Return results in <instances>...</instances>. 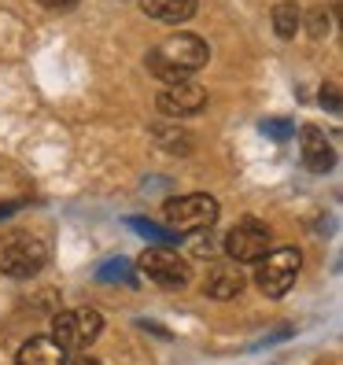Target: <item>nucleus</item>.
<instances>
[{
  "instance_id": "nucleus-14",
  "label": "nucleus",
  "mask_w": 343,
  "mask_h": 365,
  "mask_svg": "<svg viewBox=\"0 0 343 365\" xmlns=\"http://www.w3.org/2000/svg\"><path fill=\"white\" fill-rule=\"evenodd\" d=\"M152 137H155V144L163 148V152H170V155H188L192 152L188 133L178 130V125H152Z\"/></svg>"
},
{
  "instance_id": "nucleus-11",
  "label": "nucleus",
  "mask_w": 343,
  "mask_h": 365,
  "mask_svg": "<svg viewBox=\"0 0 343 365\" xmlns=\"http://www.w3.org/2000/svg\"><path fill=\"white\" fill-rule=\"evenodd\" d=\"M15 365H67V354H63L48 336H34L19 347Z\"/></svg>"
},
{
  "instance_id": "nucleus-21",
  "label": "nucleus",
  "mask_w": 343,
  "mask_h": 365,
  "mask_svg": "<svg viewBox=\"0 0 343 365\" xmlns=\"http://www.w3.org/2000/svg\"><path fill=\"white\" fill-rule=\"evenodd\" d=\"M41 8H48V11H67V8H74L78 0H37Z\"/></svg>"
},
{
  "instance_id": "nucleus-1",
  "label": "nucleus",
  "mask_w": 343,
  "mask_h": 365,
  "mask_svg": "<svg viewBox=\"0 0 343 365\" xmlns=\"http://www.w3.org/2000/svg\"><path fill=\"white\" fill-rule=\"evenodd\" d=\"M45 262H48V244L37 240L34 232H8L0 240V273L15 277V281L37 277Z\"/></svg>"
},
{
  "instance_id": "nucleus-4",
  "label": "nucleus",
  "mask_w": 343,
  "mask_h": 365,
  "mask_svg": "<svg viewBox=\"0 0 343 365\" xmlns=\"http://www.w3.org/2000/svg\"><path fill=\"white\" fill-rule=\"evenodd\" d=\"M270 244H273L270 225L259 222V218H244L229 229L225 255H229V262H262L270 255Z\"/></svg>"
},
{
  "instance_id": "nucleus-6",
  "label": "nucleus",
  "mask_w": 343,
  "mask_h": 365,
  "mask_svg": "<svg viewBox=\"0 0 343 365\" xmlns=\"http://www.w3.org/2000/svg\"><path fill=\"white\" fill-rule=\"evenodd\" d=\"M140 269L152 277L159 288H170V292H174V288H185L188 277H192L188 262L181 259L178 251H170V247H148V251L140 255Z\"/></svg>"
},
{
  "instance_id": "nucleus-5",
  "label": "nucleus",
  "mask_w": 343,
  "mask_h": 365,
  "mask_svg": "<svg viewBox=\"0 0 343 365\" xmlns=\"http://www.w3.org/2000/svg\"><path fill=\"white\" fill-rule=\"evenodd\" d=\"M299 266H303V255L295 247H281V251H270L266 259L259 262V288L270 299H285L299 277Z\"/></svg>"
},
{
  "instance_id": "nucleus-13",
  "label": "nucleus",
  "mask_w": 343,
  "mask_h": 365,
  "mask_svg": "<svg viewBox=\"0 0 343 365\" xmlns=\"http://www.w3.org/2000/svg\"><path fill=\"white\" fill-rule=\"evenodd\" d=\"M299 26H303V8H299L295 0H281V4L273 8V30H277V37L292 41L299 34Z\"/></svg>"
},
{
  "instance_id": "nucleus-22",
  "label": "nucleus",
  "mask_w": 343,
  "mask_h": 365,
  "mask_svg": "<svg viewBox=\"0 0 343 365\" xmlns=\"http://www.w3.org/2000/svg\"><path fill=\"white\" fill-rule=\"evenodd\" d=\"M19 207H23V203H0V222H4V218H11V214H15Z\"/></svg>"
},
{
  "instance_id": "nucleus-15",
  "label": "nucleus",
  "mask_w": 343,
  "mask_h": 365,
  "mask_svg": "<svg viewBox=\"0 0 343 365\" xmlns=\"http://www.w3.org/2000/svg\"><path fill=\"white\" fill-rule=\"evenodd\" d=\"M96 281H100V284H111V281H122V284H137V277H133V266H130V262L111 259V262H103V266L96 269Z\"/></svg>"
},
{
  "instance_id": "nucleus-16",
  "label": "nucleus",
  "mask_w": 343,
  "mask_h": 365,
  "mask_svg": "<svg viewBox=\"0 0 343 365\" xmlns=\"http://www.w3.org/2000/svg\"><path fill=\"white\" fill-rule=\"evenodd\" d=\"M148 71H152L159 81H166V85H181V81H188V74H181L178 67H170V63H166L159 52H148Z\"/></svg>"
},
{
  "instance_id": "nucleus-17",
  "label": "nucleus",
  "mask_w": 343,
  "mask_h": 365,
  "mask_svg": "<svg viewBox=\"0 0 343 365\" xmlns=\"http://www.w3.org/2000/svg\"><path fill=\"white\" fill-rule=\"evenodd\" d=\"M130 225L144 236V240H155V244H174V240H178V232H170V229H155L152 222H144V218H130Z\"/></svg>"
},
{
  "instance_id": "nucleus-10",
  "label": "nucleus",
  "mask_w": 343,
  "mask_h": 365,
  "mask_svg": "<svg viewBox=\"0 0 343 365\" xmlns=\"http://www.w3.org/2000/svg\"><path fill=\"white\" fill-rule=\"evenodd\" d=\"M203 292L210 299H218V303H229V299H237L244 292V273L237 262H218L210 273H207V284Z\"/></svg>"
},
{
  "instance_id": "nucleus-20",
  "label": "nucleus",
  "mask_w": 343,
  "mask_h": 365,
  "mask_svg": "<svg viewBox=\"0 0 343 365\" xmlns=\"http://www.w3.org/2000/svg\"><path fill=\"white\" fill-rule=\"evenodd\" d=\"M321 103H325L329 111H339V89H336V81L321 85Z\"/></svg>"
},
{
  "instance_id": "nucleus-23",
  "label": "nucleus",
  "mask_w": 343,
  "mask_h": 365,
  "mask_svg": "<svg viewBox=\"0 0 343 365\" xmlns=\"http://www.w3.org/2000/svg\"><path fill=\"white\" fill-rule=\"evenodd\" d=\"M71 365H100L96 358H78V361H71Z\"/></svg>"
},
{
  "instance_id": "nucleus-2",
  "label": "nucleus",
  "mask_w": 343,
  "mask_h": 365,
  "mask_svg": "<svg viewBox=\"0 0 343 365\" xmlns=\"http://www.w3.org/2000/svg\"><path fill=\"white\" fill-rule=\"evenodd\" d=\"M103 332V317L93 307H78V310H63L52 321V343L67 354V351H85L89 343H96V336Z\"/></svg>"
},
{
  "instance_id": "nucleus-18",
  "label": "nucleus",
  "mask_w": 343,
  "mask_h": 365,
  "mask_svg": "<svg viewBox=\"0 0 343 365\" xmlns=\"http://www.w3.org/2000/svg\"><path fill=\"white\" fill-rule=\"evenodd\" d=\"M329 26H332V23H329V11H325V8H314V11H310V23H307L310 37H325Z\"/></svg>"
},
{
  "instance_id": "nucleus-8",
  "label": "nucleus",
  "mask_w": 343,
  "mask_h": 365,
  "mask_svg": "<svg viewBox=\"0 0 343 365\" xmlns=\"http://www.w3.org/2000/svg\"><path fill=\"white\" fill-rule=\"evenodd\" d=\"M207 107V89L196 81H181V85H166L159 93V111L170 118H188V115H200Z\"/></svg>"
},
{
  "instance_id": "nucleus-12",
  "label": "nucleus",
  "mask_w": 343,
  "mask_h": 365,
  "mask_svg": "<svg viewBox=\"0 0 343 365\" xmlns=\"http://www.w3.org/2000/svg\"><path fill=\"white\" fill-rule=\"evenodd\" d=\"M140 8L166 26H181L185 19L196 15V0H140Z\"/></svg>"
},
{
  "instance_id": "nucleus-3",
  "label": "nucleus",
  "mask_w": 343,
  "mask_h": 365,
  "mask_svg": "<svg viewBox=\"0 0 343 365\" xmlns=\"http://www.w3.org/2000/svg\"><path fill=\"white\" fill-rule=\"evenodd\" d=\"M163 218L170 232H207L218 222V200L207 192H192V196H178L163 207Z\"/></svg>"
},
{
  "instance_id": "nucleus-19",
  "label": "nucleus",
  "mask_w": 343,
  "mask_h": 365,
  "mask_svg": "<svg viewBox=\"0 0 343 365\" xmlns=\"http://www.w3.org/2000/svg\"><path fill=\"white\" fill-rule=\"evenodd\" d=\"M262 133H270L273 140H288L295 130H292V122H277V118H266V122H262Z\"/></svg>"
},
{
  "instance_id": "nucleus-7",
  "label": "nucleus",
  "mask_w": 343,
  "mask_h": 365,
  "mask_svg": "<svg viewBox=\"0 0 343 365\" xmlns=\"http://www.w3.org/2000/svg\"><path fill=\"white\" fill-rule=\"evenodd\" d=\"M155 52H159V56L170 63V67H178L181 74L200 71L203 63L210 59L207 41H203V37H196V34H174V37H166Z\"/></svg>"
},
{
  "instance_id": "nucleus-9",
  "label": "nucleus",
  "mask_w": 343,
  "mask_h": 365,
  "mask_svg": "<svg viewBox=\"0 0 343 365\" xmlns=\"http://www.w3.org/2000/svg\"><path fill=\"white\" fill-rule=\"evenodd\" d=\"M299 148H303V163L314 170V174H329V170H332L336 152H332V144L325 140V133H321L317 125H303V133H299Z\"/></svg>"
}]
</instances>
